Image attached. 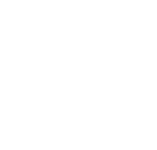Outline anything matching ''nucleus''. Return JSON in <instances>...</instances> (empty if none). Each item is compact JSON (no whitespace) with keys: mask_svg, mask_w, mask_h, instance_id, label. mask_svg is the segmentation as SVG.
Listing matches in <instances>:
<instances>
[]
</instances>
